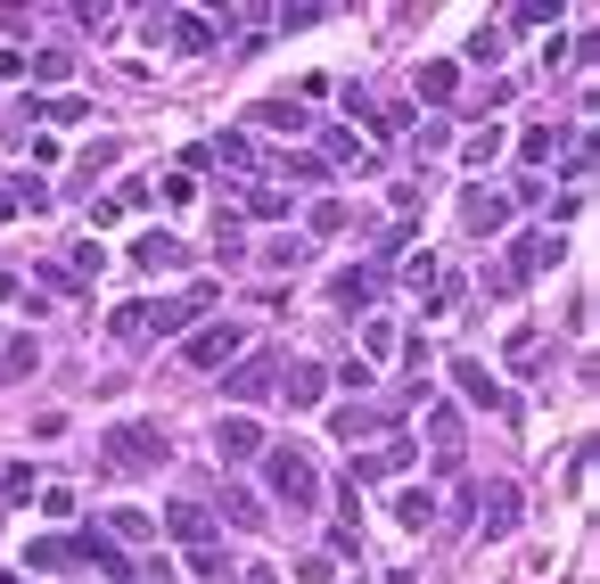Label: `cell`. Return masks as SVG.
<instances>
[{"instance_id": "1", "label": "cell", "mask_w": 600, "mask_h": 584, "mask_svg": "<svg viewBox=\"0 0 600 584\" xmlns=\"http://www.w3.org/2000/svg\"><path fill=\"white\" fill-rule=\"evenodd\" d=\"M99 445H108V452H99V470H108V477H149V470H165V452H173L157 420H115Z\"/></svg>"}, {"instance_id": "2", "label": "cell", "mask_w": 600, "mask_h": 584, "mask_svg": "<svg viewBox=\"0 0 600 584\" xmlns=\"http://www.w3.org/2000/svg\"><path fill=\"white\" fill-rule=\"evenodd\" d=\"M560 256H567L560 231H526V239H510V264H493V272H486V288H493V297H518L526 281L560 272Z\"/></svg>"}, {"instance_id": "3", "label": "cell", "mask_w": 600, "mask_h": 584, "mask_svg": "<svg viewBox=\"0 0 600 584\" xmlns=\"http://www.w3.org/2000/svg\"><path fill=\"white\" fill-rule=\"evenodd\" d=\"M263 477H272V494L297 510H321V470H313V452L304 445H280L272 461H263Z\"/></svg>"}, {"instance_id": "4", "label": "cell", "mask_w": 600, "mask_h": 584, "mask_svg": "<svg viewBox=\"0 0 600 584\" xmlns=\"http://www.w3.org/2000/svg\"><path fill=\"white\" fill-rule=\"evenodd\" d=\"M280 371H288V355L280 346H247L239 362H230V403H263V396H280Z\"/></svg>"}, {"instance_id": "5", "label": "cell", "mask_w": 600, "mask_h": 584, "mask_svg": "<svg viewBox=\"0 0 600 584\" xmlns=\"http://www.w3.org/2000/svg\"><path fill=\"white\" fill-rule=\"evenodd\" d=\"M239 355H247V330H239V321H207V330H189V346H182L189 371H230Z\"/></svg>"}, {"instance_id": "6", "label": "cell", "mask_w": 600, "mask_h": 584, "mask_svg": "<svg viewBox=\"0 0 600 584\" xmlns=\"http://www.w3.org/2000/svg\"><path fill=\"white\" fill-rule=\"evenodd\" d=\"M412 452H420L412 436H378L371 452H354V477H346V486H354V494H362V486H387V477L412 470Z\"/></svg>"}, {"instance_id": "7", "label": "cell", "mask_w": 600, "mask_h": 584, "mask_svg": "<svg viewBox=\"0 0 600 584\" xmlns=\"http://www.w3.org/2000/svg\"><path fill=\"white\" fill-rule=\"evenodd\" d=\"M461 223H470V239H493V231H510V198L502 189H470L461 198Z\"/></svg>"}, {"instance_id": "8", "label": "cell", "mask_w": 600, "mask_h": 584, "mask_svg": "<svg viewBox=\"0 0 600 584\" xmlns=\"http://www.w3.org/2000/svg\"><path fill=\"white\" fill-rule=\"evenodd\" d=\"M214 445H223V470H230V461H255V452H263V428H255L247 412H223V428H214Z\"/></svg>"}, {"instance_id": "9", "label": "cell", "mask_w": 600, "mask_h": 584, "mask_svg": "<svg viewBox=\"0 0 600 584\" xmlns=\"http://www.w3.org/2000/svg\"><path fill=\"white\" fill-rule=\"evenodd\" d=\"M132 264H140V272H182V264H189V247L173 239V231H140V247H132Z\"/></svg>"}, {"instance_id": "10", "label": "cell", "mask_w": 600, "mask_h": 584, "mask_svg": "<svg viewBox=\"0 0 600 584\" xmlns=\"http://www.w3.org/2000/svg\"><path fill=\"white\" fill-rule=\"evenodd\" d=\"M108 338L115 346H149L157 338V305L149 297H140V305H115V313H108Z\"/></svg>"}, {"instance_id": "11", "label": "cell", "mask_w": 600, "mask_h": 584, "mask_svg": "<svg viewBox=\"0 0 600 584\" xmlns=\"http://www.w3.org/2000/svg\"><path fill=\"white\" fill-rule=\"evenodd\" d=\"M280 396L297 403V412H313V403L329 396V371H321V362H288V371H280Z\"/></svg>"}, {"instance_id": "12", "label": "cell", "mask_w": 600, "mask_h": 584, "mask_svg": "<svg viewBox=\"0 0 600 584\" xmlns=\"http://www.w3.org/2000/svg\"><path fill=\"white\" fill-rule=\"evenodd\" d=\"M157 34H165L173 50H214V17H198V9H173V17H157Z\"/></svg>"}, {"instance_id": "13", "label": "cell", "mask_w": 600, "mask_h": 584, "mask_svg": "<svg viewBox=\"0 0 600 584\" xmlns=\"http://www.w3.org/2000/svg\"><path fill=\"white\" fill-rule=\"evenodd\" d=\"M510 527H518V486L502 477V486H486V519H477V535L493 544V535H510Z\"/></svg>"}, {"instance_id": "14", "label": "cell", "mask_w": 600, "mask_h": 584, "mask_svg": "<svg viewBox=\"0 0 600 584\" xmlns=\"http://www.w3.org/2000/svg\"><path fill=\"white\" fill-rule=\"evenodd\" d=\"M25 115H41V124H83L91 115V99H75V91H25Z\"/></svg>"}, {"instance_id": "15", "label": "cell", "mask_w": 600, "mask_h": 584, "mask_svg": "<svg viewBox=\"0 0 600 584\" xmlns=\"http://www.w3.org/2000/svg\"><path fill=\"white\" fill-rule=\"evenodd\" d=\"M25 568H41V576L50 568H83V544L75 535H41V544H25Z\"/></svg>"}, {"instance_id": "16", "label": "cell", "mask_w": 600, "mask_h": 584, "mask_svg": "<svg viewBox=\"0 0 600 584\" xmlns=\"http://www.w3.org/2000/svg\"><path fill=\"white\" fill-rule=\"evenodd\" d=\"M452 378H461V396H470V403H493V412H510V396L493 387L486 362H452Z\"/></svg>"}, {"instance_id": "17", "label": "cell", "mask_w": 600, "mask_h": 584, "mask_svg": "<svg viewBox=\"0 0 600 584\" xmlns=\"http://www.w3.org/2000/svg\"><path fill=\"white\" fill-rule=\"evenodd\" d=\"M378 288H387V281H378V272H338V281H329V297H338L346 313H354V305H362V313H371V305H378Z\"/></svg>"}, {"instance_id": "18", "label": "cell", "mask_w": 600, "mask_h": 584, "mask_svg": "<svg viewBox=\"0 0 600 584\" xmlns=\"http://www.w3.org/2000/svg\"><path fill=\"white\" fill-rule=\"evenodd\" d=\"M395 527H436V494L428 486H403V494H395Z\"/></svg>"}, {"instance_id": "19", "label": "cell", "mask_w": 600, "mask_h": 584, "mask_svg": "<svg viewBox=\"0 0 600 584\" xmlns=\"http://www.w3.org/2000/svg\"><path fill=\"white\" fill-rule=\"evenodd\" d=\"M412 83H420V99H436V108H445V99L461 91V66H452V58H428V66H420Z\"/></svg>"}, {"instance_id": "20", "label": "cell", "mask_w": 600, "mask_h": 584, "mask_svg": "<svg viewBox=\"0 0 600 584\" xmlns=\"http://www.w3.org/2000/svg\"><path fill=\"white\" fill-rule=\"evenodd\" d=\"M247 115H255L263 133H304V124H313V115H304L297 99H263V108H247Z\"/></svg>"}, {"instance_id": "21", "label": "cell", "mask_w": 600, "mask_h": 584, "mask_svg": "<svg viewBox=\"0 0 600 584\" xmlns=\"http://www.w3.org/2000/svg\"><path fill=\"white\" fill-rule=\"evenodd\" d=\"M149 535H157L149 510H115V519H108V544H115V551H124V544H149Z\"/></svg>"}, {"instance_id": "22", "label": "cell", "mask_w": 600, "mask_h": 584, "mask_svg": "<svg viewBox=\"0 0 600 584\" xmlns=\"http://www.w3.org/2000/svg\"><path fill=\"white\" fill-rule=\"evenodd\" d=\"M25 75H34V83H66V75H75V50H34V58H25ZM34 83H25V91H34Z\"/></svg>"}, {"instance_id": "23", "label": "cell", "mask_w": 600, "mask_h": 584, "mask_svg": "<svg viewBox=\"0 0 600 584\" xmlns=\"http://www.w3.org/2000/svg\"><path fill=\"white\" fill-rule=\"evenodd\" d=\"M25 371H41V346L34 338H0V378H25Z\"/></svg>"}, {"instance_id": "24", "label": "cell", "mask_w": 600, "mask_h": 584, "mask_svg": "<svg viewBox=\"0 0 600 584\" xmlns=\"http://www.w3.org/2000/svg\"><path fill=\"white\" fill-rule=\"evenodd\" d=\"M387 355H395V321L371 313V321H362V355H354V362H387Z\"/></svg>"}, {"instance_id": "25", "label": "cell", "mask_w": 600, "mask_h": 584, "mask_svg": "<svg viewBox=\"0 0 600 584\" xmlns=\"http://www.w3.org/2000/svg\"><path fill=\"white\" fill-rule=\"evenodd\" d=\"M428 436H436V452L452 461V452H461V412H452V403H436V412H428Z\"/></svg>"}, {"instance_id": "26", "label": "cell", "mask_w": 600, "mask_h": 584, "mask_svg": "<svg viewBox=\"0 0 600 584\" xmlns=\"http://www.w3.org/2000/svg\"><path fill=\"white\" fill-rule=\"evenodd\" d=\"M354 157H362V140H354V133H338V124L321 133V165H354Z\"/></svg>"}, {"instance_id": "27", "label": "cell", "mask_w": 600, "mask_h": 584, "mask_svg": "<svg viewBox=\"0 0 600 584\" xmlns=\"http://www.w3.org/2000/svg\"><path fill=\"white\" fill-rule=\"evenodd\" d=\"M518 157H526V165H543V157H560V124H535V133L518 140Z\"/></svg>"}, {"instance_id": "28", "label": "cell", "mask_w": 600, "mask_h": 584, "mask_svg": "<svg viewBox=\"0 0 600 584\" xmlns=\"http://www.w3.org/2000/svg\"><path fill=\"white\" fill-rule=\"evenodd\" d=\"M223 510H230V527H263V502H255L247 486H230V494H223Z\"/></svg>"}, {"instance_id": "29", "label": "cell", "mask_w": 600, "mask_h": 584, "mask_svg": "<svg viewBox=\"0 0 600 584\" xmlns=\"http://www.w3.org/2000/svg\"><path fill=\"white\" fill-rule=\"evenodd\" d=\"M214 239H223V264H239V247H247V223L223 207V223H214Z\"/></svg>"}, {"instance_id": "30", "label": "cell", "mask_w": 600, "mask_h": 584, "mask_svg": "<svg viewBox=\"0 0 600 584\" xmlns=\"http://www.w3.org/2000/svg\"><path fill=\"white\" fill-rule=\"evenodd\" d=\"M25 494H34V470H25V461H9V470H0V502H25Z\"/></svg>"}, {"instance_id": "31", "label": "cell", "mask_w": 600, "mask_h": 584, "mask_svg": "<svg viewBox=\"0 0 600 584\" xmlns=\"http://www.w3.org/2000/svg\"><path fill=\"white\" fill-rule=\"evenodd\" d=\"M34 281H41V288H58V297H91V288H83V281H75V272H66V264H41Z\"/></svg>"}, {"instance_id": "32", "label": "cell", "mask_w": 600, "mask_h": 584, "mask_svg": "<svg viewBox=\"0 0 600 584\" xmlns=\"http://www.w3.org/2000/svg\"><path fill=\"white\" fill-rule=\"evenodd\" d=\"M470 58H477V66H493V58H502V25H477V34H470Z\"/></svg>"}, {"instance_id": "33", "label": "cell", "mask_w": 600, "mask_h": 584, "mask_svg": "<svg viewBox=\"0 0 600 584\" xmlns=\"http://www.w3.org/2000/svg\"><path fill=\"white\" fill-rule=\"evenodd\" d=\"M280 173H288V182H297V189H313V182H329V165H321V157H288V165H280Z\"/></svg>"}, {"instance_id": "34", "label": "cell", "mask_w": 600, "mask_h": 584, "mask_svg": "<svg viewBox=\"0 0 600 584\" xmlns=\"http://www.w3.org/2000/svg\"><path fill=\"white\" fill-rule=\"evenodd\" d=\"M461 157H470V165H493V157H502V133H470V140H461Z\"/></svg>"}, {"instance_id": "35", "label": "cell", "mask_w": 600, "mask_h": 584, "mask_svg": "<svg viewBox=\"0 0 600 584\" xmlns=\"http://www.w3.org/2000/svg\"><path fill=\"white\" fill-rule=\"evenodd\" d=\"M346 223H354V214H346L338 198H321V207H313V231H321V239H329V231H346Z\"/></svg>"}, {"instance_id": "36", "label": "cell", "mask_w": 600, "mask_h": 584, "mask_svg": "<svg viewBox=\"0 0 600 584\" xmlns=\"http://www.w3.org/2000/svg\"><path fill=\"white\" fill-rule=\"evenodd\" d=\"M247 214H263V223H272V214H288V198H280V189H247Z\"/></svg>"}, {"instance_id": "37", "label": "cell", "mask_w": 600, "mask_h": 584, "mask_svg": "<svg viewBox=\"0 0 600 584\" xmlns=\"http://www.w3.org/2000/svg\"><path fill=\"white\" fill-rule=\"evenodd\" d=\"M75 25H91V34H108V25H115V9H108V0H83V9H75Z\"/></svg>"}, {"instance_id": "38", "label": "cell", "mask_w": 600, "mask_h": 584, "mask_svg": "<svg viewBox=\"0 0 600 584\" xmlns=\"http://www.w3.org/2000/svg\"><path fill=\"white\" fill-rule=\"evenodd\" d=\"M297 584H329V560H297Z\"/></svg>"}, {"instance_id": "39", "label": "cell", "mask_w": 600, "mask_h": 584, "mask_svg": "<svg viewBox=\"0 0 600 584\" xmlns=\"http://www.w3.org/2000/svg\"><path fill=\"white\" fill-rule=\"evenodd\" d=\"M0 75H9V83H25V50H0Z\"/></svg>"}, {"instance_id": "40", "label": "cell", "mask_w": 600, "mask_h": 584, "mask_svg": "<svg viewBox=\"0 0 600 584\" xmlns=\"http://www.w3.org/2000/svg\"><path fill=\"white\" fill-rule=\"evenodd\" d=\"M132 584H173V568L157 560V568H132Z\"/></svg>"}, {"instance_id": "41", "label": "cell", "mask_w": 600, "mask_h": 584, "mask_svg": "<svg viewBox=\"0 0 600 584\" xmlns=\"http://www.w3.org/2000/svg\"><path fill=\"white\" fill-rule=\"evenodd\" d=\"M25 297V281H17V272H0V305H17Z\"/></svg>"}, {"instance_id": "42", "label": "cell", "mask_w": 600, "mask_h": 584, "mask_svg": "<svg viewBox=\"0 0 600 584\" xmlns=\"http://www.w3.org/2000/svg\"><path fill=\"white\" fill-rule=\"evenodd\" d=\"M239 576H247V584H280V576H272V568H239Z\"/></svg>"}, {"instance_id": "43", "label": "cell", "mask_w": 600, "mask_h": 584, "mask_svg": "<svg viewBox=\"0 0 600 584\" xmlns=\"http://www.w3.org/2000/svg\"><path fill=\"white\" fill-rule=\"evenodd\" d=\"M0 223H17V198H9V189H0Z\"/></svg>"}, {"instance_id": "44", "label": "cell", "mask_w": 600, "mask_h": 584, "mask_svg": "<svg viewBox=\"0 0 600 584\" xmlns=\"http://www.w3.org/2000/svg\"><path fill=\"white\" fill-rule=\"evenodd\" d=\"M387 584H420V576H412V568H395V576H387Z\"/></svg>"}, {"instance_id": "45", "label": "cell", "mask_w": 600, "mask_h": 584, "mask_svg": "<svg viewBox=\"0 0 600 584\" xmlns=\"http://www.w3.org/2000/svg\"><path fill=\"white\" fill-rule=\"evenodd\" d=\"M0 584H25V576H9V568H0Z\"/></svg>"}, {"instance_id": "46", "label": "cell", "mask_w": 600, "mask_h": 584, "mask_svg": "<svg viewBox=\"0 0 600 584\" xmlns=\"http://www.w3.org/2000/svg\"><path fill=\"white\" fill-rule=\"evenodd\" d=\"M0 140H9V133H0Z\"/></svg>"}]
</instances>
